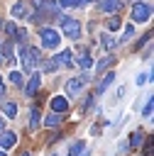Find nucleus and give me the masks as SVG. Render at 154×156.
Here are the masks:
<instances>
[{
	"instance_id": "19",
	"label": "nucleus",
	"mask_w": 154,
	"mask_h": 156,
	"mask_svg": "<svg viewBox=\"0 0 154 156\" xmlns=\"http://www.w3.org/2000/svg\"><path fill=\"white\" fill-rule=\"evenodd\" d=\"M144 141V134H142V129H137V132H132V136H130V146L134 149V146H139Z\"/></svg>"
},
{
	"instance_id": "17",
	"label": "nucleus",
	"mask_w": 154,
	"mask_h": 156,
	"mask_svg": "<svg viewBox=\"0 0 154 156\" xmlns=\"http://www.w3.org/2000/svg\"><path fill=\"white\" fill-rule=\"evenodd\" d=\"M76 63H78V68H83V71H86V68H90L93 58H90V54H88V51H83V54L78 56V61H76Z\"/></svg>"
},
{
	"instance_id": "11",
	"label": "nucleus",
	"mask_w": 154,
	"mask_h": 156,
	"mask_svg": "<svg viewBox=\"0 0 154 156\" xmlns=\"http://www.w3.org/2000/svg\"><path fill=\"white\" fill-rule=\"evenodd\" d=\"M112 80H115V73H110V71H108V73L103 76V80L98 83V88H95V93H98V95H100V93H105V90H108V88L112 85Z\"/></svg>"
},
{
	"instance_id": "10",
	"label": "nucleus",
	"mask_w": 154,
	"mask_h": 156,
	"mask_svg": "<svg viewBox=\"0 0 154 156\" xmlns=\"http://www.w3.org/2000/svg\"><path fill=\"white\" fill-rule=\"evenodd\" d=\"M10 15H12V17H29L32 12H29V7H27L24 2H15V5L10 7Z\"/></svg>"
},
{
	"instance_id": "30",
	"label": "nucleus",
	"mask_w": 154,
	"mask_h": 156,
	"mask_svg": "<svg viewBox=\"0 0 154 156\" xmlns=\"http://www.w3.org/2000/svg\"><path fill=\"white\" fill-rule=\"evenodd\" d=\"M81 5H88V2H95V0H78Z\"/></svg>"
},
{
	"instance_id": "12",
	"label": "nucleus",
	"mask_w": 154,
	"mask_h": 156,
	"mask_svg": "<svg viewBox=\"0 0 154 156\" xmlns=\"http://www.w3.org/2000/svg\"><path fill=\"white\" fill-rule=\"evenodd\" d=\"M54 63H56V66H71V49L59 51V54H56V58H54Z\"/></svg>"
},
{
	"instance_id": "25",
	"label": "nucleus",
	"mask_w": 154,
	"mask_h": 156,
	"mask_svg": "<svg viewBox=\"0 0 154 156\" xmlns=\"http://www.w3.org/2000/svg\"><path fill=\"white\" fill-rule=\"evenodd\" d=\"M56 68H59V66L54 63V58H51L49 63H44V73H51V71H56Z\"/></svg>"
},
{
	"instance_id": "4",
	"label": "nucleus",
	"mask_w": 154,
	"mask_h": 156,
	"mask_svg": "<svg viewBox=\"0 0 154 156\" xmlns=\"http://www.w3.org/2000/svg\"><path fill=\"white\" fill-rule=\"evenodd\" d=\"M17 58H20V63H22V71L24 73H32L34 71V61H32V51H29V46L27 44H22L20 49H17Z\"/></svg>"
},
{
	"instance_id": "24",
	"label": "nucleus",
	"mask_w": 154,
	"mask_h": 156,
	"mask_svg": "<svg viewBox=\"0 0 154 156\" xmlns=\"http://www.w3.org/2000/svg\"><path fill=\"white\" fill-rule=\"evenodd\" d=\"M56 5H59V7H76V5H81V2H78V0H59Z\"/></svg>"
},
{
	"instance_id": "5",
	"label": "nucleus",
	"mask_w": 154,
	"mask_h": 156,
	"mask_svg": "<svg viewBox=\"0 0 154 156\" xmlns=\"http://www.w3.org/2000/svg\"><path fill=\"white\" fill-rule=\"evenodd\" d=\"M88 83V76L83 73V76H73V78H68V83H66V93L73 98V95H78L81 90H83V85Z\"/></svg>"
},
{
	"instance_id": "34",
	"label": "nucleus",
	"mask_w": 154,
	"mask_h": 156,
	"mask_svg": "<svg viewBox=\"0 0 154 156\" xmlns=\"http://www.w3.org/2000/svg\"><path fill=\"white\" fill-rule=\"evenodd\" d=\"M66 156H71V154H66Z\"/></svg>"
},
{
	"instance_id": "13",
	"label": "nucleus",
	"mask_w": 154,
	"mask_h": 156,
	"mask_svg": "<svg viewBox=\"0 0 154 156\" xmlns=\"http://www.w3.org/2000/svg\"><path fill=\"white\" fill-rule=\"evenodd\" d=\"M0 107H2V112H5V117H7V119H15V115H17V105H15V102L2 100V102H0Z\"/></svg>"
},
{
	"instance_id": "29",
	"label": "nucleus",
	"mask_w": 154,
	"mask_h": 156,
	"mask_svg": "<svg viewBox=\"0 0 154 156\" xmlns=\"http://www.w3.org/2000/svg\"><path fill=\"white\" fill-rule=\"evenodd\" d=\"M0 132H5V119H0Z\"/></svg>"
},
{
	"instance_id": "8",
	"label": "nucleus",
	"mask_w": 154,
	"mask_h": 156,
	"mask_svg": "<svg viewBox=\"0 0 154 156\" xmlns=\"http://www.w3.org/2000/svg\"><path fill=\"white\" fill-rule=\"evenodd\" d=\"M15 144H17V136H15L12 132H0V149H2V151L12 149Z\"/></svg>"
},
{
	"instance_id": "23",
	"label": "nucleus",
	"mask_w": 154,
	"mask_h": 156,
	"mask_svg": "<svg viewBox=\"0 0 154 156\" xmlns=\"http://www.w3.org/2000/svg\"><path fill=\"white\" fill-rule=\"evenodd\" d=\"M10 80H12L15 85H22V73H20V71H12V73H10Z\"/></svg>"
},
{
	"instance_id": "15",
	"label": "nucleus",
	"mask_w": 154,
	"mask_h": 156,
	"mask_svg": "<svg viewBox=\"0 0 154 156\" xmlns=\"http://www.w3.org/2000/svg\"><path fill=\"white\" fill-rule=\"evenodd\" d=\"M39 124H42V112L34 107V110L29 112V129H37Z\"/></svg>"
},
{
	"instance_id": "28",
	"label": "nucleus",
	"mask_w": 154,
	"mask_h": 156,
	"mask_svg": "<svg viewBox=\"0 0 154 156\" xmlns=\"http://www.w3.org/2000/svg\"><path fill=\"white\" fill-rule=\"evenodd\" d=\"M5 95V83H2V78H0V98Z\"/></svg>"
},
{
	"instance_id": "33",
	"label": "nucleus",
	"mask_w": 154,
	"mask_h": 156,
	"mask_svg": "<svg viewBox=\"0 0 154 156\" xmlns=\"http://www.w3.org/2000/svg\"><path fill=\"white\" fill-rule=\"evenodd\" d=\"M0 61H2V46H0Z\"/></svg>"
},
{
	"instance_id": "32",
	"label": "nucleus",
	"mask_w": 154,
	"mask_h": 156,
	"mask_svg": "<svg viewBox=\"0 0 154 156\" xmlns=\"http://www.w3.org/2000/svg\"><path fill=\"white\" fill-rule=\"evenodd\" d=\"M0 156H7V154H5V151H2V149H0Z\"/></svg>"
},
{
	"instance_id": "7",
	"label": "nucleus",
	"mask_w": 154,
	"mask_h": 156,
	"mask_svg": "<svg viewBox=\"0 0 154 156\" xmlns=\"http://www.w3.org/2000/svg\"><path fill=\"white\" fill-rule=\"evenodd\" d=\"M51 110L59 112V115L66 112V110H68V98H66V95H54V98H51Z\"/></svg>"
},
{
	"instance_id": "1",
	"label": "nucleus",
	"mask_w": 154,
	"mask_h": 156,
	"mask_svg": "<svg viewBox=\"0 0 154 156\" xmlns=\"http://www.w3.org/2000/svg\"><path fill=\"white\" fill-rule=\"evenodd\" d=\"M39 39H42V46L44 49H56L59 41H61L59 32L51 29V27H39Z\"/></svg>"
},
{
	"instance_id": "18",
	"label": "nucleus",
	"mask_w": 154,
	"mask_h": 156,
	"mask_svg": "<svg viewBox=\"0 0 154 156\" xmlns=\"http://www.w3.org/2000/svg\"><path fill=\"white\" fill-rule=\"evenodd\" d=\"M112 63H115V56H105V58H100V61H98V73H103V71L110 68Z\"/></svg>"
},
{
	"instance_id": "16",
	"label": "nucleus",
	"mask_w": 154,
	"mask_h": 156,
	"mask_svg": "<svg viewBox=\"0 0 154 156\" xmlns=\"http://www.w3.org/2000/svg\"><path fill=\"white\" fill-rule=\"evenodd\" d=\"M59 124H61V115L59 112H51V115L44 117V127H59Z\"/></svg>"
},
{
	"instance_id": "2",
	"label": "nucleus",
	"mask_w": 154,
	"mask_h": 156,
	"mask_svg": "<svg viewBox=\"0 0 154 156\" xmlns=\"http://www.w3.org/2000/svg\"><path fill=\"white\" fill-rule=\"evenodd\" d=\"M59 27H61V32H64L66 37H71V39H78V37H81V24H78V20H73V17H61V20H59Z\"/></svg>"
},
{
	"instance_id": "31",
	"label": "nucleus",
	"mask_w": 154,
	"mask_h": 156,
	"mask_svg": "<svg viewBox=\"0 0 154 156\" xmlns=\"http://www.w3.org/2000/svg\"><path fill=\"white\" fill-rule=\"evenodd\" d=\"M20 156H29V151H22V154H20Z\"/></svg>"
},
{
	"instance_id": "3",
	"label": "nucleus",
	"mask_w": 154,
	"mask_h": 156,
	"mask_svg": "<svg viewBox=\"0 0 154 156\" xmlns=\"http://www.w3.org/2000/svg\"><path fill=\"white\" fill-rule=\"evenodd\" d=\"M149 17H152V5L137 0L134 7H132V22H147Z\"/></svg>"
},
{
	"instance_id": "20",
	"label": "nucleus",
	"mask_w": 154,
	"mask_h": 156,
	"mask_svg": "<svg viewBox=\"0 0 154 156\" xmlns=\"http://www.w3.org/2000/svg\"><path fill=\"white\" fill-rule=\"evenodd\" d=\"M115 44H117V41H115V39L110 37V34H103V37H100V46H103L105 51H108V49H112Z\"/></svg>"
},
{
	"instance_id": "35",
	"label": "nucleus",
	"mask_w": 154,
	"mask_h": 156,
	"mask_svg": "<svg viewBox=\"0 0 154 156\" xmlns=\"http://www.w3.org/2000/svg\"><path fill=\"white\" fill-rule=\"evenodd\" d=\"M0 29H2V24H0Z\"/></svg>"
},
{
	"instance_id": "9",
	"label": "nucleus",
	"mask_w": 154,
	"mask_h": 156,
	"mask_svg": "<svg viewBox=\"0 0 154 156\" xmlns=\"http://www.w3.org/2000/svg\"><path fill=\"white\" fill-rule=\"evenodd\" d=\"M122 10V0H103V12L105 15H115Z\"/></svg>"
},
{
	"instance_id": "14",
	"label": "nucleus",
	"mask_w": 154,
	"mask_h": 156,
	"mask_svg": "<svg viewBox=\"0 0 154 156\" xmlns=\"http://www.w3.org/2000/svg\"><path fill=\"white\" fill-rule=\"evenodd\" d=\"M132 37H134V27H132V24H127V27L122 29V34H120V39H117V44H127V41L132 39Z\"/></svg>"
},
{
	"instance_id": "21",
	"label": "nucleus",
	"mask_w": 154,
	"mask_h": 156,
	"mask_svg": "<svg viewBox=\"0 0 154 156\" xmlns=\"http://www.w3.org/2000/svg\"><path fill=\"white\" fill-rule=\"evenodd\" d=\"M120 24H122V20H120V17H115V15H112V17L108 20V29H110V32H115V29H120Z\"/></svg>"
},
{
	"instance_id": "22",
	"label": "nucleus",
	"mask_w": 154,
	"mask_h": 156,
	"mask_svg": "<svg viewBox=\"0 0 154 156\" xmlns=\"http://www.w3.org/2000/svg\"><path fill=\"white\" fill-rule=\"evenodd\" d=\"M152 110H154V102H152V98H149V100L144 102V110H142V115H144V117H152Z\"/></svg>"
},
{
	"instance_id": "27",
	"label": "nucleus",
	"mask_w": 154,
	"mask_h": 156,
	"mask_svg": "<svg viewBox=\"0 0 154 156\" xmlns=\"http://www.w3.org/2000/svg\"><path fill=\"white\" fill-rule=\"evenodd\" d=\"M147 78H149V73H139V76H137V85H144Z\"/></svg>"
},
{
	"instance_id": "6",
	"label": "nucleus",
	"mask_w": 154,
	"mask_h": 156,
	"mask_svg": "<svg viewBox=\"0 0 154 156\" xmlns=\"http://www.w3.org/2000/svg\"><path fill=\"white\" fill-rule=\"evenodd\" d=\"M39 83H42V73H32V76H29V80H27V85H24V95H27V98L37 95Z\"/></svg>"
},
{
	"instance_id": "26",
	"label": "nucleus",
	"mask_w": 154,
	"mask_h": 156,
	"mask_svg": "<svg viewBox=\"0 0 154 156\" xmlns=\"http://www.w3.org/2000/svg\"><path fill=\"white\" fill-rule=\"evenodd\" d=\"M152 139H144V156H152Z\"/></svg>"
}]
</instances>
